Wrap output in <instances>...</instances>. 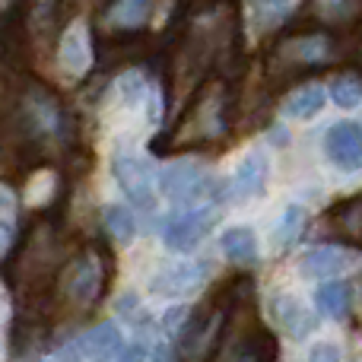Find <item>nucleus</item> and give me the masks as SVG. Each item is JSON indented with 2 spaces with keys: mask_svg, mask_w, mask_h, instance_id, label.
<instances>
[{
  "mask_svg": "<svg viewBox=\"0 0 362 362\" xmlns=\"http://www.w3.org/2000/svg\"><path fill=\"white\" fill-rule=\"evenodd\" d=\"M331 99L340 108H356L362 105V80L356 74H344L331 83Z\"/></svg>",
  "mask_w": 362,
  "mask_h": 362,
  "instance_id": "nucleus-23",
  "label": "nucleus"
},
{
  "mask_svg": "<svg viewBox=\"0 0 362 362\" xmlns=\"http://www.w3.org/2000/svg\"><path fill=\"white\" fill-rule=\"evenodd\" d=\"M270 318H274V325H280L293 340H305L318 331L315 312L305 305V302H299V296H293V293L270 296Z\"/></svg>",
  "mask_w": 362,
  "mask_h": 362,
  "instance_id": "nucleus-10",
  "label": "nucleus"
},
{
  "mask_svg": "<svg viewBox=\"0 0 362 362\" xmlns=\"http://www.w3.org/2000/svg\"><path fill=\"white\" fill-rule=\"evenodd\" d=\"M325 153L340 172H362V124L337 121L325 137Z\"/></svg>",
  "mask_w": 362,
  "mask_h": 362,
  "instance_id": "nucleus-9",
  "label": "nucleus"
},
{
  "mask_svg": "<svg viewBox=\"0 0 362 362\" xmlns=\"http://www.w3.org/2000/svg\"><path fill=\"white\" fill-rule=\"evenodd\" d=\"M356 362H362V356H359V359H356Z\"/></svg>",
  "mask_w": 362,
  "mask_h": 362,
  "instance_id": "nucleus-29",
  "label": "nucleus"
},
{
  "mask_svg": "<svg viewBox=\"0 0 362 362\" xmlns=\"http://www.w3.org/2000/svg\"><path fill=\"white\" fill-rule=\"evenodd\" d=\"M327 95H325V86L318 83H308V86H299L296 93H289V99L283 102V115L293 121H308L325 108Z\"/></svg>",
  "mask_w": 362,
  "mask_h": 362,
  "instance_id": "nucleus-17",
  "label": "nucleus"
},
{
  "mask_svg": "<svg viewBox=\"0 0 362 362\" xmlns=\"http://www.w3.org/2000/svg\"><path fill=\"white\" fill-rule=\"evenodd\" d=\"M232 318V305L229 302H216V305L204 308L197 318L187 325L185 331V356L187 362H210L219 350V340H223V331H226V321Z\"/></svg>",
  "mask_w": 362,
  "mask_h": 362,
  "instance_id": "nucleus-3",
  "label": "nucleus"
},
{
  "mask_svg": "<svg viewBox=\"0 0 362 362\" xmlns=\"http://www.w3.org/2000/svg\"><path fill=\"white\" fill-rule=\"evenodd\" d=\"M362 255L356 248H346V245H318V248H308L299 257V274L302 276H315V280H331L337 274L359 267Z\"/></svg>",
  "mask_w": 362,
  "mask_h": 362,
  "instance_id": "nucleus-6",
  "label": "nucleus"
},
{
  "mask_svg": "<svg viewBox=\"0 0 362 362\" xmlns=\"http://www.w3.org/2000/svg\"><path fill=\"white\" fill-rule=\"evenodd\" d=\"M267 178H270V159L264 150H251L242 156V163L235 165L232 172V181H229V194L235 200H255L264 194L267 187Z\"/></svg>",
  "mask_w": 362,
  "mask_h": 362,
  "instance_id": "nucleus-11",
  "label": "nucleus"
},
{
  "mask_svg": "<svg viewBox=\"0 0 362 362\" xmlns=\"http://www.w3.org/2000/svg\"><path fill=\"white\" fill-rule=\"evenodd\" d=\"M70 350H76V359H86V362H112L121 356L124 350V337H121V327L105 321V325H95L76 340Z\"/></svg>",
  "mask_w": 362,
  "mask_h": 362,
  "instance_id": "nucleus-12",
  "label": "nucleus"
},
{
  "mask_svg": "<svg viewBox=\"0 0 362 362\" xmlns=\"http://www.w3.org/2000/svg\"><path fill=\"white\" fill-rule=\"evenodd\" d=\"M206 280V264L197 261H178L163 267L156 276L150 280V293L159 299H181V296H191L204 286Z\"/></svg>",
  "mask_w": 362,
  "mask_h": 362,
  "instance_id": "nucleus-8",
  "label": "nucleus"
},
{
  "mask_svg": "<svg viewBox=\"0 0 362 362\" xmlns=\"http://www.w3.org/2000/svg\"><path fill=\"white\" fill-rule=\"evenodd\" d=\"M112 175L118 181V187L127 194L131 204H137L140 210H153L159 197V172L153 169V163L137 153H115L112 159Z\"/></svg>",
  "mask_w": 362,
  "mask_h": 362,
  "instance_id": "nucleus-2",
  "label": "nucleus"
},
{
  "mask_svg": "<svg viewBox=\"0 0 362 362\" xmlns=\"http://www.w3.org/2000/svg\"><path fill=\"white\" fill-rule=\"evenodd\" d=\"M118 95H121V102L124 105H140L144 102V95H146V80H144V74H137V70H127V74H121V80H118Z\"/></svg>",
  "mask_w": 362,
  "mask_h": 362,
  "instance_id": "nucleus-24",
  "label": "nucleus"
},
{
  "mask_svg": "<svg viewBox=\"0 0 362 362\" xmlns=\"http://www.w3.org/2000/svg\"><path fill=\"white\" fill-rule=\"evenodd\" d=\"M150 362H175V353H172V346H156Z\"/></svg>",
  "mask_w": 362,
  "mask_h": 362,
  "instance_id": "nucleus-28",
  "label": "nucleus"
},
{
  "mask_svg": "<svg viewBox=\"0 0 362 362\" xmlns=\"http://www.w3.org/2000/svg\"><path fill=\"white\" fill-rule=\"evenodd\" d=\"M51 194H54V175H51V172H42V175L32 178V185H29V200L32 204H45Z\"/></svg>",
  "mask_w": 362,
  "mask_h": 362,
  "instance_id": "nucleus-25",
  "label": "nucleus"
},
{
  "mask_svg": "<svg viewBox=\"0 0 362 362\" xmlns=\"http://www.w3.org/2000/svg\"><path fill=\"white\" fill-rule=\"evenodd\" d=\"M216 181L204 172V165L191 163V159H178L169 163L159 172V191L165 194L175 204H187V206H200V200L210 197Z\"/></svg>",
  "mask_w": 362,
  "mask_h": 362,
  "instance_id": "nucleus-4",
  "label": "nucleus"
},
{
  "mask_svg": "<svg viewBox=\"0 0 362 362\" xmlns=\"http://www.w3.org/2000/svg\"><path fill=\"white\" fill-rule=\"evenodd\" d=\"M102 219H105V229L112 232L115 242L127 245L134 235H137V219H134V213L127 210V206H121V204H108L105 210H102Z\"/></svg>",
  "mask_w": 362,
  "mask_h": 362,
  "instance_id": "nucleus-20",
  "label": "nucleus"
},
{
  "mask_svg": "<svg viewBox=\"0 0 362 362\" xmlns=\"http://www.w3.org/2000/svg\"><path fill=\"white\" fill-rule=\"evenodd\" d=\"M42 362H45V359H42Z\"/></svg>",
  "mask_w": 362,
  "mask_h": 362,
  "instance_id": "nucleus-30",
  "label": "nucleus"
},
{
  "mask_svg": "<svg viewBox=\"0 0 362 362\" xmlns=\"http://www.w3.org/2000/svg\"><path fill=\"white\" fill-rule=\"evenodd\" d=\"M153 13V0H118L108 13V23L118 29H140Z\"/></svg>",
  "mask_w": 362,
  "mask_h": 362,
  "instance_id": "nucleus-19",
  "label": "nucleus"
},
{
  "mask_svg": "<svg viewBox=\"0 0 362 362\" xmlns=\"http://www.w3.org/2000/svg\"><path fill=\"white\" fill-rule=\"evenodd\" d=\"M219 210L210 204H200V206H187V210H178L165 219L163 226V242L165 248L172 251H191L194 245H200L206 238V232L216 226Z\"/></svg>",
  "mask_w": 362,
  "mask_h": 362,
  "instance_id": "nucleus-5",
  "label": "nucleus"
},
{
  "mask_svg": "<svg viewBox=\"0 0 362 362\" xmlns=\"http://www.w3.org/2000/svg\"><path fill=\"white\" fill-rule=\"evenodd\" d=\"M13 235H16V197L6 185H0V261L10 255Z\"/></svg>",
  "mask_w": 362,
  "mask_h": 362,
  "instance_id": "nucleus-21",
  "label": "nucleus"
},
{
  "mask_svg": "<svg viewBox=\"0 0 362 362\" xmlns=\"http://www.w3.org/2000/svg\"><path fill=\"white\" fill-rule=\"evenodd\" d=\"M229 362H276V337L267 327H251L242 334Z\"/></svg>",
  "mask_w": 362,
  "mask_h": 362,
  "instance_id": "nucleus-16",
  "label": "nucleus"
},
{
  "mask_svg": "<svg viewBox=\"0 0 362 362\" xmlns=\"http://www.w3.org/2000/svg\"><path fill=\"white\" fill-rule=\"evenodd\" d=\"M315 305L325 318H346L353 305V293L346 283L340 280H325L318 289H315Z\"/></svg>",
  "mask_w": 362,
  "mask_h": 362,
  "instance_id": "nucleus-18",
  "label": "nucleus"
},
{
  "mask_svg": "<svg viewBox=\"0 0 362 362\" xmlns=\"http://www.w3.org/2000/svg\"><path fill=\"white\" fill-rule=\"evenodd\" d=\"M99 293H102V264L93 251H86L64 270V296L74 305L89 308L99 299Z\"/></svg>",
  "mask_w": 362,
  "mask_h": 362,
  "instance_id": "nucleus-7",
  "label": "nucleus"
},
{
  "mask_svg": "<svg viewBox=\"0 0 362 362\" xmlns=\"http://www.w3.org/2000/svg\"><path fill=\"white\" fill-rule=\"evenodd\" d=\"M296 13V0H251L248 4V19L251 29L267 35V32L280 29L289 16Z\"/></svg>",
  "mask_w": 362,
  "mask_h": 362,
  "instance_id": "nucleus-15",
  "label": "nucleus"
},
{
  "mask_svg": "<svg viewBox=\"0 0 362 362\" xmlns=\"http://www.w3.org/2000/svg\"><path fill=\"white\" fill-rule=\"evenodd\" d=\"M118 362H146V350L144 346H127V350H121Z\"/></svg>",
  "mask_w": 362,
  "mask_h": 362,
  "instance_id": "nucleus-27",
  "label": "nucleus"
},
{
  "mask_svg": "<svg viewBox=\"0 0 362 362\" xmlns=\"http://www.w3.org/2000/svg\"><path fill=\"white\" fill-rule=\"evenodd\" d=\"M219 248L238 267H251L257 264V255H261V245H257V232L251 226H232L219 235Z\"/></svg>",
  "mask_w": 362,
  "mask_h": 362,
  "instance_id": "nucleus-14",
  "label": "nucleus"
},
{
  "mask_svg": "<svg viewBox=\"0 0 362 362\" xmlns=\"http://www.w3.org/2000/svg\"><path fill=\"white\" fill-rule=\"evenodd\" d=\"M334 38L327 32H299L283 38L270 54V74L276 76H299L305 70L327 67L334 61Z\"/></svg>",
  "mask_w": 362,
  "mask_h": 362,
  "instance_id": "nucleus-1",
  "label": "nucleus"
},
{
  "mask_svg": "<svg viewBox=\"0 0 362 362\" xmlns=\"http://www.w3.org/2000/svg\"><path fill=\"white\" fill-rule=\"evenodd\" d=\"M305 219H308V213L302 210L299 204L286 206V210H283V216H280V223H276V229H274L276 245H280V248H289V245H293L296 238L302 235V229H305Z\"/></svg>",
  "mask_w": 362,
  "mask_h": 362,
  "instance_id": "nucleus-22",
  "label": "nucleus"
},
{
  "mask_svg": "<svg viewBox=\"0 0 362 362\" xmlns=\"http://www.w3.org/2000/svg\"><path fill=\"white\" fill-rule=\"evenodd\" d=\"M308 362H344V359H340V350L334 344H318L308 350Z\"/></svg>",
  "mask_w": 362,
  "mask_h": 362,
  "instance_id": "nucleus-26",
  "label": "nucleus"
},
{
  "mask_svg": "<svg viewBox=\"0 0 362 362\" xmlns=\"http://www.w3.org/2000/svg\"><path fill=\"white\" fill-rule=\"evenodd\" d=\"M57 61L70 76H83L93 67V45H89V29L83 19L70 23L61 35V48H57Z\"/></svg>",
  "mask_w": 362,
  "mask_h": 362,
  "instance_id": "nucleus-13",
  "label": "nucleus"
}]
</instances>
